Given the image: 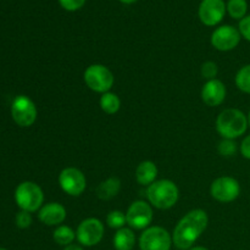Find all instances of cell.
<instances>
[{
  "label": "cell",
  "instance_id": "1",
  "mask_svg": "<svg viewBox=\"0 0 250 250\" xmlns=\"http://www.w3.org/2000/svg\"><path fill=\"white\" fill-rule=\"evenodd\" d=\"M207 212L203 210H192L180 220L173 231L172 242L180 250H189L208 226Z\"/></svg>",
  "mask_w": 250,
  "mask_h": 250
},
{
  "label": "cell",
  "instance_id": "2",
  "mask_svg": "<svg viewBox=\"0 0 250 250\" xmlns=\"http://www.w3.org/2000/svg\"><path fill=\"white\" fill-rule=\"evenodd\" d=\"M248 117L238 109H226L216 120V129L225 139H236L246 133Z\"/></svg>",
  "mask_w": 250,
  "mask_h": 250
},
{
  "label": "cell",
  "instance_id": "3",
  "mask_svg": "<svg viewBox=\"0 0 250 250\" xmlns=\"http://www.w3.org/2000/svg\"><path fill=\"white\" fill-rule=\"evenodd\" d=\"M178 188L172 181L161 180L155 181L150 185L146 190V195L154 207L158 209L166 210L172 208L178 200Z\"/></svg>",
  "mask_w": 250,
  "mask_h": 250
},
{
  "label": "cell",
  "instance_id": "4",
  "mask_svg": "<svg viewBox=\"0 0 250 250\" xmlns=\"http://www.w3.org/2000/svg\"><path fill=\"white\" fill-rule=\"evenodd\" d=\"M15 200L21 210L34 212L43 204V190L34 182H22L15 190Z\"/></svg>",
  "mask_w": 250,
  "mask_h": 250
},
{
  "label": "cell",
  "instance_id": "5",
  "mask_svg": "<svg viewBox=\"0 0 250 250\" xmlns=\"http://www.w3.org/2000/svg\"><path fill=\"white\" fill-rule=\"evenodd\" d=\"M84 82L88 88L104 94L114 85V75L106 66L94 63L84 71Z\"/></svg>",
  "mask_w": 250,
  "mask_h": 250
},
{
  "label": "cell",
  "instance_id": "6",
  "mask_svg": "<svg viewBox=\"0 0 250 250\" xmlns=\"http://www.w3.org/2000/svg\"><path fill=\"white\" fill-rule=\"evenodd\" d=\"M172 238L170 233L163 227H149L142 233L139 238V247L142 250H170Z\"/></svg>",
  "mask_w": 250,
  "mask_h": 250
},
{
  "label": "cell",
  "instance_id": "7",
  "mask_svg": "<svg viewBox=\"0 0 250 250\" xmlns=\"http://www.w3.org/2000/svg\"><path fill=\"white\" fill-rule=\"evenodd\" d=\"M11 115L19 126L29 127L37 120V107L28 97L19 95L12 102Z\"/></svg>",
  "mask_w": 250,
  "mask_h": 250
},
{
  "label": "cell",
  "instance_id": "8",
  "mask_svg": "<svg viewBox=\"0 0 250 250\" xmlns=\"http://www.w3.org/2000/svg\"><path fill=\"white\" fill-rule=\"evenodd\" d=\"M59 185L61 189L68 195L78 197L84 192L87 187V181L82 171L76 167H66L61 171L59 176Z\"/></svg>",
  "mask_w": 250,
  "mask_h": 250
},
{
  "label": "cell",
  "instance_id": "9",
  "mask_svg": "<svg viewBox=\"0 0 250 250\" xmlns=\"http://www.w3.org/2000/svg\"><path fill=\"white\" fill-rule=\"evenodd\" d=\"M210 193L212 198L217 202L221 203H231L238 198L241 193V186L238 181L234 180L233 177H219L212 182L210 187Z\"/></svg>",
  "mask_w": 250,
  "mask_h": 250
},
{
  "label": "cell",
  "instance_id": "10",
  "mask_svg": "<svg viewBox=\"0 0 250 250\" xmlns=\"http://www.w3.org/2000/svg\"><path fill=\"white\" fill-rule=\"evenodd\" d=\"M104 236V225L98 219L83 220L77 229V241L84 247H93L100 243Z\"/></svg>",
  "mask_w": 250,
  "mask_h": 250
},
{
  "label": "cell",
  "instance_id": "11",
  "mask_svg": "<svg viewBox=\"0 0 250 250\" xmlns=\"http://www.w3.org/2000/svg\"><path fill=\"white\" fill-rule=\"evenodd\" d=\"M126 220L128 226L132 229H144L153 221V210L148 203L138 200L132 203L131 207L128 208Z\"/></svg>",
  "mask_w": 250,
  "mask_h": 250
},
{
  "label": "cell",
  "instance_id": "12",
  "mask_svg": "<svg viewBox=\"0 0 250 250\" xmlns=\"http://www.w3.org/2000/svg\"><path fill=\"white\" fill-rule=\"evenodd\" d=\"M241 42V33L233 26H221L211 34V44L220 51H229Z\"/></svg>",
  "mask_w": 250,
  "mask_h": 250
},
{
  "label": "cell",
  "instance_id": "13",
  "mask_svg": "<svg viewBox=\"0 0 250 250\" xmlns=\"http://www.w3.org/2000/svg\"><path fill=\"white\" fill-rule=\"evenodd\" d=\"M224 0H203L199 6V19L207 26L220 23L226 14Z\"/></svg>",
  "mask_w": 250,
  "mask_h": 250
},
{
  "label": "cell",
  "instance_id": "14",
  "mask_svg": "<svg viewBox=\"0 0 250 250\" xmlns=\"http://www.w3.org/2000/svg\"><path fill=\"white\" fill-rule=\"evenodd\" d=\"M203 102L208 106H217L222 104L226 98V87L220 80H210L205 83L202 90Z\"/></svg>",
  "mask_w": 250,
  "mask_h": 250
},
{
  "label": "cell",
  "instance_id": "15",
  "mask_svg": "<svg viewBox=\"0 0 250 250\" xmlns=\"http://www.w3.org/2000/svg\"><path fill=\"white\" fill-rule=\"evenodd\" d=\"M66 219V209L59 203H49L39 211V220L48 226H58Z\"/></svg>",
  "mask_w": 250,
  "mask_h": 250
},
{
  "label": "cell",
  "instance_id": "16",
  "mask_svg": "<svg viewBox=\"0 0 250 250\" xmlns=\"http://www.w3.org/2000/svg\"><path fill=\"white\" fill-rule=\"evenodd\" d=\"M158 176V167L153 161H143L138 165L136 170V178L139 185L150 186L155 182Z\"/></svg>",
  "mask_w": 250,
  "mask_h": 250
},
{
  "label": "cell",
  "instance_id": "17",
  "mask_svg": "<svg viewBox=\"0 0 250 250\" xmlns=\"http://www.w3.org/2000/svg\"><path fill=\"white\" fill-rule=\"evenodd\" d=\"M120 188H121V182H120L119 178L110 177L98 186L97 195L100 199L109 200L119 194Z\"/></svg>",
  "mask_w": 250,
  "mask_h": 250
},
{
  "label": "cell",
  "instance_id": "18",
  "mask_svg": "<svg viewBox=\"0 0 250 250\" xmlns=\"http://www.w3.org/2000/svg\"><path fill=\"white\" fill-rule=\"evenodd\" d=\"M136 243V236L131 229H121L114 237V247L116 250H132Z\"/></svg>",
  "mask_w": 250,
  "mask_h": 250
},
{
  "label": "cell",
  "instance_id": "19",
  "mask_svg": "<svg viewBox=\"0 0 250 250\" xmlns=\"http://www.w3.org/2000/svg\"><path fill=\"white\" fill-rule=\"evenodd\" d=\"M100 106H102L103 111L112 115L119 111L120 106H121V102H120V98L116 94L107 92L104 93L103 97L100 98Z\"/></svg>",
  "mask_w": 250,
  "mask_h": 250
},
{
  "label": "cell",
  "instance_id": "20",
  "mask_svg": "<svg viewBox=\"0 0 250 250\" xmlns=\"http://www.w3.org/2000/svg\"><path fill=\"white\" fill-rule=\"evenodd\" d=\"M54 241L60 246H70L76 238V232L68 226H60L54 231Z\"/></svg>",
  "mask_w": 250,
  "mask_h": 250
},
{
  "label": "cell",
  "instance_id": "21",
  "mask_svg": "<svg viewBox=\"0 0 250 250\" xmlns=\"http://www.w3.org/2000/svg\"><path fill=\"white\" fill-rule=\"evenodd\" d=\"M247 10H248L247 0H229L227 2V11H229V16L233 19H244Z\"/></svg>",
  "mask_w": 250,
  "mask_h": 250
},
{
  "label": "cell",
  "instance_id": "22",
  "mask_svg": "<svg viewBox=\"0 0 250 250\" xmlns=\"http://www.w3.org/2000/svg\"><path fill=\"white\" fill-rule=\"evenodd\" d=\"M236 84L242 92L250 94V65L243 66L236 75Z\"/></svg>",
  "mask_w": 250,
  "mask_h": 250
},
{
  "label": "cell",
  "instance_id": "23",
  "mask_svg": "<svg viewBox=\"0 0 250 250\" xmlns=\"http://www.w3.org/2000/svg\"><path fill=\"white\" fill-rule=\"evenodd\" d=\"M106 224L107 226L111 227V229H124L125 225L127 224L126 215H125L122 211H119V210L111 211L109 215H107Z\"/></svg>",
  "mask_w": 250,
  "mask_h": 250
},
{
  "label": "cell",
  "instance_id": "24",
  "mask_svg": "<svg viewBox=\"0 0 250 250\" xmlns=\"http://www.w3.org/2000/svg\"><path fill=\"white\" fill-rule=\"evenodd\" d=\"M219 153L222 156H233L237 153V144L233 142V139H225V141L220 142L219 144Z\"/></svg>",
  "mask_w": 250,
  "mask_h": 250
},
{
  "label": "cell",
  "instance_id": "25",
  "mask_svg": "<svg viewBox=\"0 0 250 250\" xmlns=\"http://www.w3.org/2000/svg\"><path fill=\"white\" fill-rule=\"evenodd\" d=\"M219 72V67L215 62L212 61H207V62L203 63L202 66V76L207 80H215V77L217 76Z\"/></svg>",
  "mask_w": 250,
  "mask_h": 250
},
{
  "label": "cell",
  "instance_id": "26",
  "mask_svg": "<svg viewBox=\"0 0 250 250\" xmlns=\"http://www.w3.org/2000/svg\"><path fill=\"white\" fill-rule=\"evenodd\" d=\"M15 221H16V225L19 229H28L32 224V216L28 211H23L22 210V211H20L16 215V220Z\"/></svg>",
  "mask_w": 250,
  "mask_h": 250
},
{
  "label": "cell",
  "instance_id": "27",
  "mask_svg": "<svg viewBox=\"0 0 250 250\" xmlns=\"http://www.w3.org/2000/svg\"><path fill=\"white\" fill-rule=\"evenodd\" d=\"M59 2L67 11H76L84 5L85 0H59Z\"/></svg>",
  "mask_w": 250,
  "mask_h": 250
},
{
  "label": "cell",
  "instance_id": "28",
  "mask_svg": "<svg viewBox=\"0 0 250 250\" xmlns=\"http://www.w3.org/2000/svg\"><path fill=\"white\" fill-rule=\"evenodd\" d=\"M238 31L241 33V36H243L244 39L250 42V15L241 20Z\"/></svg>",
  "mask_w": 250,
  "mask_h": 250
},
{
  "label": "cell",
  "instance_id": "29",
  "mask_svg": "<svg viewBox=\"0 0 250 250\" xmlns=\"http://www.w3.org/2000/svg\"><path fill=\"white\" fill-rule=\"evenodd\" d=\"M241 153L246 159L250 160V134L243 139L241 144Z\"/></svg>",
  "mask_w": 250,
  "mask_h": 250
},
{
  "label": "cell",
  "instance_id": "30",
  "mask_svg": "<svg viewBox=\"0 0 250 250\" xmlns=\"http://www.w3.org/2000/svg\"><path fill=\"white\" fill-rule=\"evenodd\" d=\"M63 250H83L80 246H76V244H70V246L66 247Z\"/></svg>",
  "mask_w": 250,
  "mask_h": 250
},
{
  "label": "cell",
  "instance_id": "31",
  "mask_svg": "<svg viewBox=\"0 0 250 250\" xmlns=\"http://www.w3.org/2000/svg\"><path fill=\"white\" fill-rule=\"evenodd\" d=\"M189 250H209V249H207V248H204V247H194V248H190Z\"/></svg>",
  "mask_w": 250,
  "mask_h": 250
},
{
  "label": "cell",
  "instance_id": "32",
  "mask_svg": "<svg viewBox=\"0 0 250 250\" xmlns=\"http://www.w3.org/2000/svg\"><path fill=\"white\" fill-rule=\"evenodd\" d=\"M121 2H124V4H132V2L137 1V0H120Z\"/></svg>",
  "mask_w": 250,
  "mask_h": 250
},
{
  "label": "cell",
  "instance_id": "33",
  "mask_svg": "<svg viewBox=\"0 0 250 250\" xmlns=\"http://www.w3.org/2000/svg\"><path fill=\"white\" fill-rule=\"evenodd\" d=\"M248 124H249V126H250V111H249V115H248Z\"/></svg>",
  "mask_w": 250,
  "mask_h": 250
},
{
  "label": "cell",
  "instance_id": "34",
  "mask_svg": "<svg viewBox=\"0 0 250 250\" xmlns=\"http://www.w3.org/2000/svg\"><path fill=\"white\" fill-rule=\"evenodd\" d=\"M0 250H6V249H4V248H0Z\"/></svg>",
  "mask_w": 250,
  "mask_h": 250
}]
</instances>
